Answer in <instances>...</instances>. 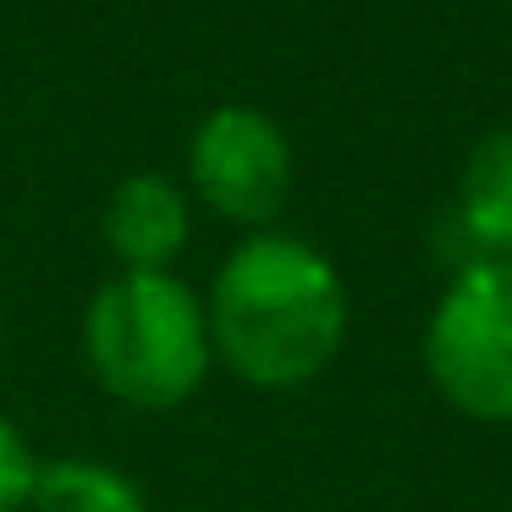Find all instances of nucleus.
<instances>
[{"mask_svg":"<svg viewBox=\"0 0 512 512\" xmlns=\"http://www.w3.org/2000/svg\"><path fill=\"white\" fill-rule=\"evenodd\" d=\"M188 166L204 199L248 226H265L287 204V188H292L287 138L254 105H221V111L204 116L199 133H193Z\"/></svg>","mask_w":512,"mask_h":512,"instance_id":"nucleus-4","label":"nucleus"},{"mask_svg":"<svg viewBox=\"0 0 512 512\" xmlns=\"http://www.w3.org/2000/svg\"><path fill=\"white\" fill-rule=\"evenodd\" d=\"M435 248L457 270L512 259V127L474 144L452 210L441 215Z\"/></svg>","mask_w":512,"mask_h":512,"instance_id":"nucleus-5","label":"nucleus"},{"mask_svg":"<svg viewBox=\"0 0 512 512\" xmlns=\"http://www.w3.org/2000/svg\"><path fill=\"white\" fill-rule=\"evenodd\" d=\"M105 243L127 270H166L188 243V204L166 177H127L105 204Z\"/></svg>","mask_w":512,"mask_h":512,"instance_id":"nucleus-6","label":"nucleus"},{"mask_svg":"<svg viewBox=\"0 0 512 512\" xmlns=\"http://www.w3.org/2000/svg\"><path fill=\"white\" fill-rule=\"evenodd\" d=\"M424 369L457 413L512 424V259L452 276L424 325Z\"/></svg>","mask_w":512,"mask_h":512,"instance_id":"nucleus-3","label":"nucleus"},{"mask_svg":"<svg viewBox=\"0 0 512 512\" xmlns=\"http://www.w3.org/2000/svg\"><path fill=\"white\" fill-rule=\"evenodd\" d=\"M210 347L237 380L287 391L314 380L347 336V287L320 248L259 232L210 287Z\"/></svg>","mask_w":512,"mask_h":512,"instance_id":"nucleus-1","label":"nucleus"},{"mask_svg":"<svg viewBox=\"0 0 512 512\" xmlns=\"http://www.w3.org/2000/svg\"><path fill=\"white\" fill-rule=\"evenodd\" d=\"M83 353L116 402L160 413L204 386L215 347L204 303L171 270H122L83 314Z\"/></svg>","mask_w":512,"mask_h":512,"instance_id":"nucleus-2","label":"nucleus"},{"mask_svg":"<svg viewBox=\"0 0 512 512\" xmlns=\"http://www.w3.org/2000/svg\"><path fill=\"white\" fill-rule=\"evenodd\" d=\"M34 479H39V457L28 452L12 419H0V512H23L34 501Z\"/></svg>","mask_w":512,"mask_h":512,"instance_id":"nucleus-8","label":"nucleus"},{"mask_svg":"<svg viewBox=\"0 0 512 512\" xmlns=\"http://www.w3.org/2000/svg\"><path fill=\"white\" fill-rule=\"evenodd\" d=\"M28 507L34 512H149V501L116 468L89 463V457H56V463H39Z\"/></svg>","mask_w":512,"mask_h":512,"instance_id":"nucleus-7","label":"nucleus"}]
</instances>
